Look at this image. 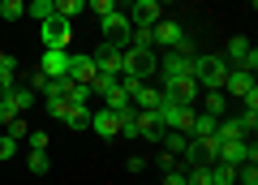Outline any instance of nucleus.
Returning <instances> with one entry per match:
<instances>
[{"label":"nucleus","mask_w":258,"mask_h":185,"mask_svg":"<svg viewBox=\"0 0 258 185\" xmlns=\"http://www.w3.org/2000/svg\"><path fill=\"white\" fill-rule=\"evenodd\" d=\"M224 78H228V65H224V56H211V52L194 56V82H198V86H207V91H220Z\"/></svg>","instance_id":"nucleus-1"},{"label":"nucleus","mask_w":258,"mask_h":185,"mask_svg":"<svg viewBox=\"0 0 258 185\" xmlns=\"http://www.w3.org/2000/svg\"><path fill=\"white\" fill-rule=\"evenodd\" d=\"M99 26H103V43L120 47V52L129 47V35H134V22H129V13L112 9V13H103V18H99Z\"/></svg>","instance_id":"nucleus-2"},{"label":"nucleus","mask_w":258,"mask_h":185,"mask_svg":"<svg viewBox=\"0 0 258 185\" xmlns=\"http://www.w3.org/2000/svg\"><path fill=\"white\" fill-rule=\"evenodd\" d=\"M159 78H164V86H172V82H181V78H194V56L189 52H181V47H172V52L159 60V69H155Z\"/></svg>","instance_id":"nucleus-3"},{"label":"nucleus","mask_w":258,"mask_h":185,"mask_svg":"<svg viewBox=\"0 0 258 185\" xmlns=\"http://www.w3.org/2000/svg\"><path fill=\"white\" fill-rule=\"evenodd\" d=\"M155 116H159V125H164V130L189 134V125H194V103H168V99H159Z\"/></svg>","instance_id":"nucleus-4"},{"label":"nucleus","mask_w":258,"mask_h":185,"mask_svg":"<svg viewBox=\"0 0 258 185\" xmlns=\"http://www.w3.org/2000/svg\"><path fill=\"white\" fill-rule=\"evenodd\" d=\"M155 69H159L155 52H138V47H125V52H120V74H134V78H142V82H147Z\"/></svg>","instance_id":"nucleus-5"},{"label":"nucleus","mask_w":258,"mask_h":185,"mask_svg":"<svg viewBox=\"0 0 258 185\" xmlns=\"http://www.w3.org/2000/svg\"><path fill=\"white\" fill-rule=\"evenodd\" d=\"M220 164H232V168H241V164H258V147L254 142H245V138H228V142H220Z\"/></svg>","instance_id":"nucleus-6"},{"label":"nucleus","mask_w":258,"mask_h":185,"mask_svg":"<svg viewBox=\"0 0 258 185\" xmlns=\"http://www.w3.org/2000/svg\"><path fill=\"white\" fill-rule=\"evenodd\" d=\"M39 35H43V47H69V39H74V22L47 18V22H39Z\"/></svg>","instance_id":"nucleus-7"},{"label":"nucleus","mask_w":258,"mask_h":185,"mask_svg":"<svg viewBox=\"0 0 258 185\" xmlns=\"http://www.w3.org/2000/svg\"><path fill=\"white\" fill-rule=\"evenodd\" d=\"M151 30H155V43L168 47V52H172V47H181V52H185V43H189V39H185V30H181V22H172V18H159Z\"/></svg>","instance_id":"nucleus-8"},{"label":"nucleus","mask_w":258,"mask_h":185,"mask_svg":"<svg viewBox=\"0 0 258 185\" xmlns=\"http://www.w3.org/2000/svg\"><path fill=\"white\" fill-rule=\"evenodd\" d=\"M69 47H43V65H39V74L43 78H64L69 74Z\"/></svg>","instance_id":"nucleus-9"},{"label":"nucleus","mask_w":258,"mask_h":185,"mask_svg":"<svg viewBox=\"0 0 258 185\" xmlns=\"http://www.w3.org/2000/svg\"><path fill=\"white\" fill-rule=\"evenodd\" d=\"M159 18H164V5H155V0H134L129 5V22L134 26H155Z\"/></svg>","instance_id":"nucleus-10"},{"label":"nucleus","mask_w":258,"mask_h":185,"mask_svg":"<svg viewBox=\"0 0 258 185\" xmlns=\"http://www.w3.org/2000/svg\"><path fill=\"white\" fill-rule=\"evenodd\" d=\"M198 91H203V86L194 82V78H181V82L164 86V91H159V99H168V103H194V99H198Z\"/></svg>","instance_id":"nucleus-11"},{"label":"nucleus","mask_w":258,"mask_h":185,"mask_svg":"<svg viewBox=\"0 0 258 185\" xmlns=\"http://www.w3.org/2000/svg\"><path fill=\"white\" fill-rule=\"evenodd\" d=\"M91 60H95V69H99V74H108V78H120V47L103 43L99 52H91Z\"/></svg>","instance_id":"nucleus-12"},{"label":"nucleus","mask_w":258,"mask_h":185,"mask_svg":"<svg viewBox=\"0 0 258 185\" xmlns=\"http://www.w3.org/2000/svg\"><path fill=\"white\" fill-rule=\"evenodd\" d=\"M220 91L241 95V99H245V95H254L258 86H254V74H245V69H228V78H224V86H220Z\"/></svg>","instance_id":"nucleus-13"},{"label":"nucleus","mask_w":258,"mask_h":185,"mask_svg":"<svg viewBox=\"0 0 258 185\" xmlns=\"http://www.w3.org/2000/svg\"><path fill=\"white\" fill-rule=\"evenodd\" d=\"M91 130L99 134V138H116L120 134V116L112 108H99V112H91Z\"/></svg>","instance_id":"nucleus-14"},{"label":"nucleus","mask_w":258,"mask_h":185,"mask_svg":"<svg viewBox=\"0 0 258 185\" xmlns=\"http://www.w3.org/2000/svg\"><path fill=\"white\" fill-rule=\"evenodd\" d=\"M129 103H134V108H142V112H155V108H159V91H151L147 82H138L134 91H129Z\"/></svg>","instance_id":"nucleus-15"},{"label":"nucleus","mask_w":258,"mask_h":185,"mask_svg":"<svg viewBox=\"0 0 258 185\" xmlns=\"http://www.w3.org/2000/svg\"><path fill=\"white\" fill-rule=\"evenodd\" d=\"M95 74H99V69H95L91 56H74V60H69V78H74V82H86V86H91Z\"/></svg>","instance_id":"nucleus-16"},{"label":"nucleus","mask_w":258,"mask_h":185,"mask_svg":"<svg viewBox=\"0 0 258 185\" xmlns=\"http://www.w3.org/2000/svg\"><path fill=\"white\" fill-rule=\"evenodd\" d=\"M215 125H220V116H211V112H194V125L185 138H207V134H215Z\"/></svg>","instance_id":"nucleus-17"},{"label":"nucleus","mask_w":258,"mask_h":185,"mask_svg":"<svg viewBox=\"0 0 258 185\" xmlns=\"http://www.w3.org/2000/svg\"><path fill=\"white\" fill-rule=\"evenodd\" d=\"M159 147L172 151V155H185V147H189V138H185L181 130H164V138H159Z\"/></svg>","instance_id":"nucleus-18"},{"label":"nucleus","mask_w":258,"mask_h":185,"mask_svg":"<svg viewBox=\"0 0 258 185\" xmlns=\"http://www.w3.org/2000/svg\"><path fill=\"white\" fill-rule=\"evenodd\" d=\"M211 185H237V168H232V164H220V159H211Z\"/></svg>","instance_id":"nucleus-19"},{"label":"nucleus","mask_w":258,"mask_h":185,"mask_svg":"<svg viewBox=\"0 0 258 185\" xmlns=\"http://www.w3.org/2000/svg\"><path fill=\"white\" fill-rule=\"evenodd\" d=\"M129 47L151 52V47H155V30H151V26H134V35H129Z\"/></svg>","instance_id":"nucleus-20"},{"label":"nucleus","mask_w":258,"mask_h":185,"mask_svg":"<svg viewBox=\"0 0 258 185\" xmlns=\"http://www.w3.org/2000/svg\"><path fill=\"white\" fill-rule=\"evenodd\" d=\"M249 52H254V43H249L245 35H232V39H228V60H237V65H241Z\"/></svg>","instance_id":"nucleus-21"},{"label":"nucleus","mask_w":258,"mask_h":185,"mask_svg":"<svg viewBox=\"0 0 258 185\" xmlns=\"http://www.w3.org/2000/svg\"><path fill=\"white\" fill-rule=\"evenodd\" d=\"M26 13L35 22H47V18H56V5L52 0H26Z\"/></svg>","instance_id":"nucleus-22"},{"label":"nucleus","mask_w":258,"mask_h":185,"mask_svg":"<svg viewBox=\"0 0 258 185\" xmlns=\"http://www.w3.org/2000/svg\"><path fill=\"white\" fill-rule=\"evenodd\" d=\"M52 5H56V18H64V22H74L86 9V0H52Z\"/></svg>","instance_id":"nucleus-23"},{"label":"nucleus","mask_w":258,"mask_h":185,"mask_svg":"<svg viewBox=\"0 0 258 185\" xmlns=\"http://www.w3.org/2000/svg\"><path fill=\"white\" fill-rule=\"evenodd\" d=\"M64 125H74V130L91 125V108H86V103H74V108H69V116H64Z\"/></svg>","instance_id":"nucleus-24"},{"label":"nucleus","mask_w":258,"mask_h":185,"mask_svg":"<svg viewBox=\"0 0 258 185\" xmlns=\"http://www.w3.org/2000/svg\"><path fill=\"white\" fill-rule=\"evenodd\" d=\"M69 108H74V99H64V95H47V112H52L56 120L69 116Z\"/></svg>","instance_id":"nucleus-25"},{"label":"nucleus","mask_w":258,"mask_h":185,"mask_svg":"<svg viewBox=\"0 0 258 185\" xmlns=\"http://www.w3.org/2000/svg\"><path fill=\"white\" fill-rule=\"evenodd\" d=\"M13 78H18V60L9 56V60H0V95L13 86Z\"/></svg>","instance_id":"nucleus-26"},{"label":"nucleus","mask_w":258,"mask_h":185,"mask_svg":"<svg viewBox=\"0 0 258 185\" xmlns=\"http://www.w3.org/2000/svg\"><path fill=\"white\" fill-rule=\"evenodd\" d=\"M13 116H22V108H18V103H13V95L5 91V95H0V125H9Z\"/></svg>","instance_id":"nucleus-27"},{"label":"nucleus","mask_w":258,"mask_h":185,"mask_svg":"<svg viewBox=\"0 0 258 185\" xmlns=\"http://www.w3.org/2000/svg\"><path fill=\"white\" fill-rule=\"evenodd\" d=\"M9 95H13V103H18L22 112H26L30 103H35V86H9Z\"/></svg>","instance_id":"nucleus-28"},{"label":"nucleus","mask_w":258,"mask_h":185,"mask_svg":"<svg viewBox=\"0 0 258 185\" xmlns=\"http://www.w3.org/2000/svg\"><path fill=\"white\" fill-rule=\"evenodd\" d=\"M185 185H211V164H198L185 172Z\"/></svg>","instance_id":"nucleus-29"},{"label":"nucleus","mask_w":258,"mask_h":185,"mask_svg":"<svg viewBox=\"0 0 258 185\" xmlns=\"http://www.w3.org/2000/svg\"><path fill=\"white\" fill-rule=\"evenodd\" d=\"M203 103H207V112H211V116H224V108H228V99H224L220 91H207Z\"/></svg>","instance_id":"nucleus-30"},{"label":"nucleus","mask_w":258,"mask_h":185,"mask_svg":"<svg viewBox=\"0 0 258 185\" xmlns=\"http://www.w3.org/2000/svg\"><path fill=\"white\" fill-rule=\"evenodd\" d=\"M26 168H30V172H35V176H47V168H52V164H47V151H30Z\"/></svg>","instance_id":"nucleus-31"},{"label":"nucleus","mask_w":258,"mask_h":185,"mask_svg":"<svg viewBox=\"0 0 258 185\" xmlns=\"http://www.w3.org/2000/svg\"><path fill=\"white\" fill-rule=\"evenodd\" d=\"M22 13H26V0H5V5H0V18H5V22L22 18Z\"/></svg>","instance_id":"nucleus-32"},{"label":"nucleus","mask_w":258,"mask_h":185,"mask_svg":"<svg viewBox=\"0 0 258 185\" xmlns=\"http://www.w3.org/2000/svg\"><path fill=\"white\" fill-rule=\"evenodd\" d=\"M237 185H258V164H241L237 168Z\"/></svg>","instance_id":"nucleus-33"},{"label":"nucleus","mask_w":258,"mask_h":185,"mask_svg":"<svg viewBox=\"0 0 258 185\" xmlns=\"http://www.w3.org/2000/svg\"><path fill=\"white\" fill-rule=\"evenodd\" d=\"M26 147H30V151H47V134H43V130H30V134H26Z\"/></svg>","instance_id":"nucleus-34"},{"label":"nucleus","mask_w":258,"mask_h":185,"mask_svg":"<svg viewBox=\"0 0 258 185\" xmlns=\"http://www.w3.org/2000/svg\"><path fill=\"white\" fill-rule=\"evenodd\" d=\"M13 155H18V138L0 134V159H13Z\"/></svg>","instance_id":"nucleus-35"},{"label":"nucleus","mask_w":258,"mask_h":185,"mask_svg":"<svg viewBox=\"0 0 258 185\" xmlns=\"http://www.w3.org/2000/svg\"><path fill=\"white\" fill-rule=\"evenodd\" d=\"M26 134H30V125H26L22 116H13V120H9V138H18V142H22Z\"/></svg>","instance_id":"nucleus-36"},{"label":"nucleus","mask_w":258,"mask_h":185,"mask_svg":"<svg viewBox=\"0 0 258 185\" xmlns=\"http://www.w3.org/2000/svg\"><path fill=\"white\" fill-rule=\"evenodd\" d=\"M86 9H95V13L103 18V13H112V9H116V0H86Z\"/></svg>","instance_id":"nucleus-37"},{"label":"nucleus","mask_w":258,"mask_h":185,"mask_svg":"<svg viewBox=\"0 0 258 185\" xmlns=\"http://www.w3.org/2000/svg\"><path fill=\"white\" fill-rule=\"evenodd\" d=\"M164 185H185V172H181V168H168V172H164Z\"/></svg>","instance_id":"nucleus-38"},{"label":"nucleus","mask_w":258,"mask_h":185,"mask_svg":"<svg viewBox=\"0 0 258 185\" xmlns=\"http://www.w3.org/2000/svg\"><path fill=\"white\" fill-rule=\"evenodd\" d=\"M125 168H129V172H142V168H147V159H142V155H129Z\"/></svg>","instance_id":"nucleus-39"},{"label":"nucleus","mask_w":258,"mask_h":185,"mask_svg":"<svg viewBox=\"0 0 258 185\" xmlns=\"http://www.w3.org/2000/svg\"><path fill=\"white\" fill-rule=\"evenodd\" d=\"M159 168H164V172H168V168H176V155H172V151H164V155H159Z\"/></svg>","instance_id":"nucleus-40"},{"label":"nucleus","mask_w":258,"mask_h":185,"mask_svg":"<svg viewBox=\"0 0 258 185\" xmlns=\"http://www.w3.org/2000/svg\"><path fill=\"white\" fill-rule=\"evenodd\" d=\"M0 60H9V52H5V47H0Z\"/></svg>","instance_id":"nucleus-41"},{"label":"nucleus","mask_w":258,"mask_h":185,"mask_svg":"<svg viewBox=\"0 0 258 185\" xmlns=\"http://www.w3.org/2000/svg\"><path fill=\"white\" fill-rule=\"evenodd\" d=\"M155 5H172V0H155Z\"/></svg>","instance_id":"nucleus-42"},{"label":"nucleus","mask_w":258,"mask_h":185,"mask_svg":"<svg viewBox=\"0 0 258 185\" xmlns=\"http://www.w3.org/2000/svg\"><path fill=\"white\" fill-rule=\"evenodd\" d=\"M0 5H5V0H0Z\"/></svg>","instance_id":"nucleus-43"}]
</instances>
